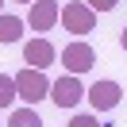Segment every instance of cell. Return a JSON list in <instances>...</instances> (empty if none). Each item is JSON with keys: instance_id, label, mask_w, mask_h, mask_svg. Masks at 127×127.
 <instances>
[{"instance_id": "6da1fadb", "label": "cell", "mask_w": 127, "mask_h": 127, "mask_svg": "<svg viewBox=\"0 0 127 127\" xmlns=\"http://www.w3.org/2000/svg\"><path fill=\"white\" fill-rule=\"evenodd\" d=\"M50 85H54V81L42 69H19L16 73V93H19V100H23L27 108H35L42 96H50Z\"/></svg>"}, {"instance_id": "7a4b0ae2", "label": "cell", "mask_w": 127, "mask_h": 127, "mask_svg": "<svg viewBox=\"0 0 127 127\" xmlns=\"http://www.w3.org/2000/svg\"><path fill=\"white\" fill-rule=\"evenodd\" d=\"M85 100L93 104V112H112L123 100V89H119V81H93L85 89Z\"/></svg>"}, {"instance_id": "3957f363", "label": "cell", "mask_w": 127, "mask_h": 127, "mask_svg": "<svg viewBox=\"0 0 127 127\" xmlns=\"http://www.w3.org/2000/svg\"><path fill=\"white\" fill-rule=\"evenodd\" d=\"M58 23H65L69 35H89V31L96 27V12L89 8V4H65Z\"/></svg>"}, {"instance_id": "277c9868", "label": "cell", "mask_w": 127, "mask_h": 127, "mask_svg": "<svg viewBox=\"0 0 127 127\" xmlns=\"http://www.w3.org/2000/svg\"><path fill=\"white\" fill-rule=\"evenodd\" d=\"M62 65L73 73V77H81V73H89L96 65V50L89 46V42H69V46L62 50Z\"/></svg>"}, {"instance_id": "5b68a950", "label": "cell", "mask_w": 127, "mask_h": 127, "mask_svg": "<svg viewBox=\"0 0 127 127\" xmlns=\"http://www.w3.org/2000/svg\"><path fill=\"white\" fill-rule=\"evenodd\" d=\"M50 100H54L58 108H73L77 100H85V85H81V77H73V73L58 77L54 85H50Z\"/></svg>"}, {"instance_id": "8992f818", "label": "cell", "mask_w": 127, "mask_h": 127, "mask_svg": "<svg viewBox=\"0 0 127 127\" xmlns=\"http://www.w3.org/2000/svg\"><path fill=\"white\" fill-rule=\"evenodd\" d=\"M62 19V8H58V0H35L31 4V12H27V23L35 27V31H50V27Z\"/></svg>"}, {"instance_id": "52a82bcc", "label": "cell", "mask_w": 127, "mask_h": 127, "mask_svg": "<svg viewBox=\"0 0 127 127\" xmlns=\"http://www.w3.org/2000/svg\"><path fill=\"white\" fill-rule=\"evenodd\" d=\"M23 62H27V69H46V65L54 62V46H50V39H42V35L27 39V42H23Z\"/></svg>"}, {"instance_id": "ba28073f", "label": "cell", "mask_w": 127, "mask_h": 127, "mask_svg": "<svg viewBox=\"0 0 127 127\" xmlns=\"http://www.w3.org/2000/svg\"><path fill=\"white\" fill-rule=\"evenodd\" d=\"M23 39V19L19 16H0V42H19Z\"/></svg>"}, {"instance_id": "9c48e42d", "label": "cell", "mask_w": 127, "mask_h": 127, "mask_svg": "<svg viewBox=\"0 0 127 127\" xmlns=\"http://www.w3.org/2000/svg\"><path fill=\"white\" fill-rule=\"evenodd\" d=\"M8 127H42V119H39L35 108H16L8 116Z\"/></svg>"}, {"instance_id": "30bf717a", "label": "cell", "mask_w": 127, "mask_h": 127, "mask_svg": "<svg viewBox=\"0 0 127 127\" xmlns=\"http://www.w3.org/2000/svg\"><path fill=\"white\" fill-rule=\"evenodd\" d=\"M12 100H19V93H16V77L0 73V108H12Z\"/></svg>"}, {"instance_id": "8fae6325", "label": "cell", "mask_w": 127, "mask_h": 127, "mask_svg": "<svg viewBox=\"0 0 127 127\" xmlns=\"http://www.w3.org/2000/svg\"><path fill=\"white\" fill-rule=\"evenodd\" d=\"M85 4H89L93 12H112V8L119 4V0H85Z\"/></svg>"}, {"instance_id": "7c38bea8", "label": "cell", "mask_w": 127, "mask_h": 127, "mask_svg": "<svg viewBox=\"0 0 127 127\" xmlns=\"http://www.w3.org/2000/svg\"><path fill=\"white\" fill-rule=\"evenodd\" d=\"M69 127H100V123H96V116H73Z\"/></svg>"}, {"instance_id": "4fadbf2b", "label": "cell", "mask_w": 127, "mask_h": 127, "mask_svg": "<svg viewBox=\"0 0 127 127\" xmlns=\"http://www.w3.org/2000/svg\"><path fill=\"white\" fill-rule=\"evenodd\" d=\"M119 46L127 50V27H123V31H119Z\"/></svg>"}, {"instance_id": "5bb4252c", "label": "cell", "mask_w": 127, "mask_h": 127, "mask_svg": "<svg viewBox=\"0 0 127 127\" xmlns=\"http://www.w3.org/2000/svg\"><path fill=\"white\" fill-rule=\"evenodd\" d=\"M16 4H35V0H16Z\"/></svg>"}, {"instance_id": "9a60e30c", "label": "cell", "mask_w": 127, "mask_h": 127, "mask_svg": "<svg viewBox=\"0 0 127 127\" xmlns=\"http://www.w3.org/2000/svg\"><path fill=\"white\" fill-rule=\"evenodd\" d=\"M0 4H4V0H0Z\"/></svg>"}]
</instances>
